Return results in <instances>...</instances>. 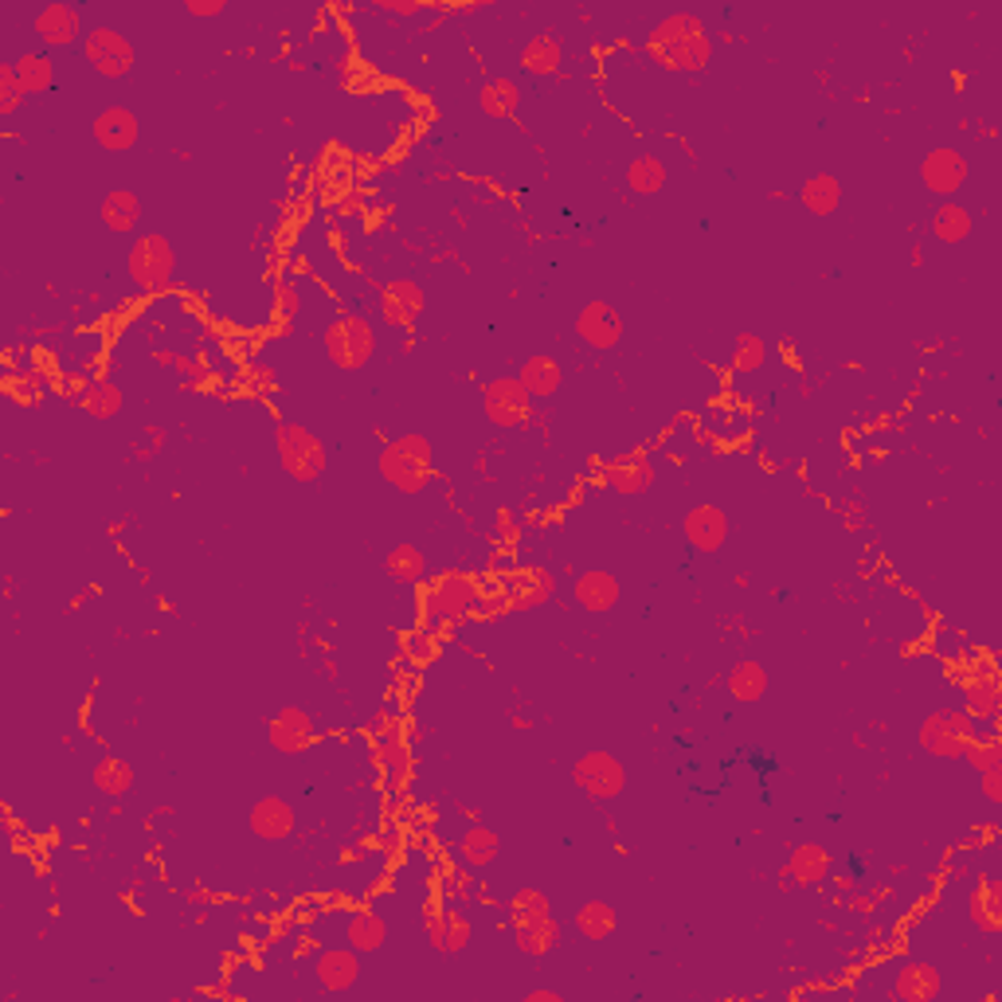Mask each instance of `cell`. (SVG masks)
<instances>
[{
  "instance_id": "cell-33",
  "label": "cell",
  "mask_w": 1002,
  "mask_h": 1002,
  "mask_svg": "<svg viewBox=\"0 0 1002 1002\" xmlns=\"http://www.w3.org/2000/svg\"><path fill=\"white\" fill-rule=\"evenodd\" d=\"M971 920H975L983 932H999L1002 928V885L994 878H986L983 885L971 893Z\"/></svg>"
},
{
  "instance_id": "cell-12",
  "label": "cell",
  "mask_w": 1002,
  "mask_h": 1002,
  "mask_svg": "<svg viewBox=\"0 0 1002 1002\" xmlns=\"http://www.w3.org/2000/svg\"><path fill=\"white\" fill-rule=\"evenodd\" d=\"M576 337L584 341L596 353H607L623 341V317L611 302H588V306L576 314Z\"/></svg>"
},
{
  "instance_id": "cell-39",
  "label": "cell",
  "mask_w": 1002,
  "mask_h": 1002,
  "mask_svg": "<svg viewBox=\"0 0 1002 1002\" xmlns=\"http://www.w3.org/2000/svg\"><path fill=\"white\" fill-rule=\"evenodd\" d=\"M12 67H17V79L24 87V94H43L55 83V63L48 55H20Z\"/></svg>"
},
{
  "instance_id": "cell-26",
  "label": "cell",
  "mask_w": 1002,
  "mask_h": 1002,
  "mask_svg": "<svg viewBox=\"0 0 1002 1002\" xmlns=\"http://www.w3.org/2000/svg\"><path fill=\"white\" fill-rule=\"evenodd\" d=\"M517 381L525 384V392H529L533 399H553L564 384V368L556 365L553 356L537 353L522 365V376H517Z\"/></svg>"
},
{
  "instance_id": "cell-25",
  "label": "cell",
  "mask_w": 1002,
  "mask_h": 1002,
  "mask_svg": "<svg viewBox=\"0 0 1002 1002\" xmlns=\"http://www.w3.org/2000/svg\"><path fill=\"white\" fill-rule=\"evenodd\" d=\"M607 486H611L615 494H623V497L647 494V489L655 486V466H650V458H642V455L619 458V463L607 466Z\"/></svg>"
},
{
  "instance_id": "cell-45",
  "label": "cell",
  "mask_w": 1002,
  "mask_h": 1002,
  "mask_svg": "<svg viewBox=\"0 0 1002 1002\" xmlns=\"http://www.w3.org/2000/svg\"><path fill=\"white\" fill-rule=\"evenodd\" d=\"M20 102H24V87L17 79V67L4 63L0 67V114H17Z\"/></svg>"
},
{
  "instance_id": "cell-13",
  "label": "cell",
  "mask_w": 1002,
  "mask_h": 1002,
  "mask_svg": "<svg viewBox=\"0 0 1002 1002\" xmlns=\"http://www.w3.org/2000/svg\"><path fill=\"white\" fill-rule=\"evenodd\" d=\"M920 181L937 196H955L968 181V158L960 150H932L920 161Z\"/></svg>"
},
{
  "instance_id": "cell-29",
  "label": "cell",
  "mask_w": 1002,
  "mask_h": 1002,
  "mask_svg": "<svg viewBox=\"0 0 1002 1002\" xmlns=\"http://www.w3.org/2000/svg\"><path fill=\"white\" fill-rule=\"evenodd\" d=\"M141 220V196L130 189H114L107 192V200H102V224L110 227L114 235H125L133 232Z\"/></svg>"
},
{
  "instance_id": "cell-2",
  "label": "cell",
  "mask_w": 1002,
  "mask_h": 1002,
  "mask_svg": "<svg viewBox=\"0 0 1002 1002\" xmlns=\"http://www.w3.org/2000/svg\"><path fill=\"white\" fill-rule=\"evenodd\" d=\"M432 463H435V451H432V439H427V435H399V439H392L381 447L376 470H381V478L388 482L392 489L415 497L427 489V482H432Z\"/></svg>"
},
{
  "instance_id": "cell-24",
  "label": "cell",
  "mask_w": 1002,
  "mask_h": 1002,
  "mask_svg": "<svg viewBox=\"0 0 1002 1002\" xmlns=\"http://www.w3.org/2000/svg\"><path fill=\"white\" fill-rule=\"evenodd\" d=\"M893 994L909 1002H928L940 994V971L932 963H901L893 979Z\"/></svg>"
},
{
  "instance_id": "cell-16",
  "label": "cell",
  "mask_w": 1002,
  "mask_h": 1002,
  "mask_svg": "<svg viewBox=\"0 0 1002 1002\" xmlns=\"http://www.w3.org/2000/svg\"><path fill=\"white\" fill-rule=\"evenodd\" d=\"M314 979L325 994H341V991H353L356 979H361V960H356L353 948H325L322 955L314 960Z\"/></svg>"
},
{
  "instance_id": "cell-40",
  "label": "cell",
  "mask_w": 1002,
  "mask_h": 1002,
  "mask_svg": "<svg viewBox=\"0 0 1002 1002\" xmlns=\"http://www.w3.org/2000/svg\"><path fill=\"white\" fill-rule=\"evenodd\" d=\"M963 694H968L971 721H994L999 717V686H994V678H971Z\"/></svg>"
},
{
  "instance_id": "cell-32",
  "label": "cell",
  "mask_w": 1002,
  "mask_h": 1002,
  "mask_svg": "<svg viewBox=\"0 0 1002 1002\" xmlns=\"http://www.w3.org/2000/svg\"><path fill=\"white\" fill-rule=\"evenodd\" d=\"M458 853H463V862L470 870H486V866L497 862V853H502V842L489 827H470L458 842Z\"/></svg>"
},
{
  "instance_id": "cell-35",
  "label": "cell",
  "mask_w": 1002,
  "mask_h": 1002,
  "mask_svg": "<svg viewBox=\"0 0 1002 1002\" xmlns=\"http://www.w3.org/2000/svg\"><path fill=\"white\" fill-rule=\"evenodd\" d=\"M522 102V87L514 79H494L478 91V107L486 118H509Z\"/></svg>"
},
{
  "instance_id": "cell-48",
  "label": "cell",
  "mask_w": 1002,
  "mask_h": 1002,
  "mask_svg": "<svg viewBox=\"0 0 1002 1002\" xmlns=\"http://www.w3.org/2000/svg\"><path fill=\"white\" fill-rule=\"evenodd\" d=\"M224 9H227L224 0H184V12H189V17H200V20L220 17Z\"/></svg>"
},
{
  "instance_id": "cell-38",
  "label": "cell",
  "mask_w": 1002,
  "mask_h": 1002,
  "mask_svg": "<svg viewBox=\"0 0 1002 1002\" xmlns=\"http://www.w3.org/2000/svg\"><path fill=\"white\" fill-rule=\"evenodd\" d=\"M94 787H99L102 796L122 799L133 787V768L122 760V756H107V760H99V768H94Z\"/></svg>"
},
{
  "instance_id": "cell-44",
  "label": "cell",
  "mask_w": 1002,
  "mask_h": 1002,
  "mask_svg": "<svg viewBox=\"0 0 1002 1002\" xmlns=\"http://www.w3.org/2000/svg\"><path fill=\"white\" fill-rule=\"evenodd\" d=\"M553 591H556V580L553 576H548L545 568H537L533 571V576H525V588L517 591V607H537V604H548V599H553Z\"/></svg>"
},
{
  "instance_id": "cell-50",
  "label": "cell",
  "mask_w": 1002,
  "mask_h": 1002,
  "mask_svg": "<svg viewBox=\"0 0 1002 1002\" xmlns=\"http://www.w3.org/2000/svg\"><path fill=\"white\" fill-rule=\"evenodd\" d=\"M381 9L384 12H396V17H415V12H423V4H415V0H381Z\"/></svg>"
},
{
  "instance_id": "cell-7",
  "label": "cell",
  "mask_w": 1002,
  "mask_h": 1002,
  "mask_svg": "<svg viewBox=\"0 0 1002 1002\" xmlns=\"http://www.w3.org/2000/svg\"><path fill=\"white\" fill-rule=\"evenodd\" d=\"M482 407H486V419L502 432H514V427H525L533 415V396L525 392V384L517 376H497L482 388Z\"/></svg>"
},
{
  "instance_id": "cell-15",
  "label": "cell",
  "mask_w": 1002,
  "mask_h": 1002,
  "mask_svg": "<svg viewBox=\"0 0 1002 1002\" xmlns=\"http://www.w3.org/2000/svg\"><path fill=\"white\" fill-rule=\"evenodd\" d=\"M681 533H686L689 548H697V553H717V548L729 540V517H725L721 506H709V502H701V506H694L686 514V522H681Z\"/></svg>"
},
{
  "instance_id": "cell-21",
  "label": "cell",
  "mask_w": 1002,
  "mask_h": 1002,
  "mask_svg": "<svg viewBox=\"0 0 1002 1002\" xmlns=\"http://www.w3.org/2000/svg\"><path fill=\"white\" fill-rule=\"evenodd\" d=\"M514 940L517 952L540 960V955H548L560 944V924H556L553 912L548 917H514Z\"/></svg>"
},
{
  "instance_id": "cell-22",
  "label": "cell",
  "mask_w": 1002,
  "mask_h": 1002,
  "mask_svg": "<svg viewBox=\"0 0 1002 1002\" xmlns=\"http://www.w3.org/2000/svg\"><path fill=\"white\" fill-rule=\"evenodd\" d=\"M787 885H819L830 878V853L814 842H803L791 850V862L783 870Z\"/></svg>"
},
{
  "instance_id": "cell-41",
  "label": "cell",
  "mask_w": 1002,
  "mask_h": 1002,
  "mask_svg": "<svg viewBox=\"0 0 1002 1002\" xmlns=\"http://www.w3.org/2000/svg\"><path fill=\"white\" fill-rule=\"evenodd\" d=\"M83 412L91 419H114L122 412V388L114 381H94L83 396Z\"/></svg>"
},
{
  "instance_id": "cell-27",
  "label": "cell",
  "mask_w": 1002,
  "mask_h": 1002,
  "mask_svg": "<svg viewBox=\"0 0 1002 1002\" xmlns=\"http://www.w3.org/2000/svg\"><path fill=\"white\" fill-rule=\"evenodd\" d=\"M384 571H388L392 584L412 588V584H419L423 576H427V553L404 540V545L388 548V556H384Z\"/></svg>"
},
{
  "instance_id": "cell-31",
  "label": "cell",
  "mask_w": 1002,
  "mask_h": 1002,
  "mask_svg": "<svg viewBox=\"0 0 1002 1002\" xmlns=\"http://www.w3.org/2000/svg\"><path fill=\"white\" fill-rule=\"evenodd\" d=\"M522 63H525V71H533V75H556L560 63H564L560 36L556 32L533 36V40L525 43V51H522Z\"/></svg>"
},
{
  "instance_id": "cell-19",
  "label": "cell",
  "mask_w": 1002,
  "mask_h": 1002,
  "mask_svg": "<svg viewBox=\"0 0 1002 1002\" xmlns=\"http://www.w3.org/2000/svg\"><path fill=\"white\" fill-rule=\"evenodd\" d=\"M294 827H298V814L286 799L263 796L251 807V834L263 838V842H282V838L294 834Z\"/></svg>"
},
{
  "instance_id": "cell-49",
  "label": "cell",
  "mask_w": 1002,
  "mask_h": 1002,
  "mask_svg": "<svg viewBox=\"0 0 1002 1002\" xmlns=\"http://www.w3.org/2000/svg\"><path fill=\"white\" fill-rule=\"evenodd\" d=\"M979 776H983V796L991 799V803H1002V768L979 771Z\"/></svg>"
},
{
  "instance_id": "cell-30",
  "label": "cell",
  "mask_w": 1002,
  "mask_h": 1002,
  "mask_svg": "<svg viewBox=\"0 0 1002 1002\" xmlns=\"http://www.w3.org/2000/svg\"><path fill=\"white\" fill-rule=\"evenodd\" d=\"M725 686H729V694L737 697V701L752 705V701H760V697L768 694L771 678H768V670H763V666L756 662V658H745V662H737V666H732V670H729Z\"/></svg>"
},
{
  "instance_id": "cell-4",
  "label": "cell",
  "mask_w": 1002,
  "mask_h": 1002,
  "mask_svg": "<svg viewBox=\"0 0 1002 1002\" xmlns=\"http://www.w3.org/2000/svg\"><path fill=\"white\" fill-rule=\"evenodd\" d=\"M376 353V330L368 317L345 314L337 322L325 325V356L341 373H361Z\"/></svg>"
},
{
  "instance_id": "cell-8",
  "label": "cell",
  "mask_w": 1002,
  "mask_h": 1002,
  "mask_svg": "<svg viewBox=\"0 0 1002 1002\" xmlns=\"http://www.w3.org/2000/svg\"><path fill=\"white\" fill-rule=\"evenodd\" d=\"M571 783L580 787L588 799H596V803H611L627 787V771H623V763L611 752H584L580 760L571 763Z\"/></svg>"
},
{
  "instance_id": "cell-9",
  "label": "cell",
  "mask_w": 1002,
  "mask_h": 1002,
  "mask_svg": "<svg viewBox=\"0 0 1002 1002\" xmlns=\"http://www.w3.org/2000/svg\"><path fill=\"white\" fill-rule=\"evenodd\" d=\"M83 55L102 79H125L133 71V43L114 28H91L83 40Z\"/></svg>"
},
{
  "instance_id": "cell-14",
  "label": "cell",
  "mask_w": 1002,
  "mask_h": 1002,
  "mask_svg": "<svg viewBox=\"0 0 1002 1002\" xmlns=\"http://www.w3.org/2000/svg\"><path fill=\"white\" fill-rule=\"evenodd\" d=\"M32 28H36V36L48 43V48H71L79 36L87 40L83 12H79L75 4H59V0H55V4H43V9L36 12Z\"/></svg>"
},
{
  "instance_id": "cell-1",
  "label": "cell",
  "mask_w": 1002,
  "mask_h": 1002,
  "mask_svg": "<svg viewBox=\"0 0 1002 1002\" xmlns=\"http://www.w3.org/2000/svg\"><path fill=\"white\" fill-rule=\"evenodd\" d=\"M650 55L670 71H705L712 59L709 28L694 12H670L650 32Z\"/></svg>"
},
{
  "instance_id": "cell-36",
  "label": "cell",
  "mask_w": 1002,
  "mask_h": 1002,
  "mask_svg": "<svg viewBox=\"0 0 1002 1002\" xmlns=\"http://www.w3.org/2000/svg\"><path fill=\"white\" fill-rule=\"evenodd\" d=\"M971 208L963 204H940L937 208V216H932V235H937L940 243H963L971 235Z\"/></svg>"
},
{
  "instance_id": "cell-46",
  "label": "cell",
  "mask_w": 1002,
  "mask_h": 1002,
  "mask_svg": "<svg viewBox=\"0 0 1002 1002\" xmlns=\"http://www.w3.org/2000/svg\"><path fill=\"white\" fill-rule=\"evenodd\" d=\"M963 760L971 763L975 771H991V768H1002V745H994V740H971V748L963 752Z\"/></svg>"
},
{
  "instance_id": "cell-5",
  "label": "cell",
  "mask_w": 1002,
  "mask_h": 1002,
  "mask_svg": "<svg viewBox=\"0 0 1002 1002\" xmlns=\"http://www.w3.org/2000/svg\"><path fill=\"white\" fill-rule=\"evenodd\" d=\"M975 737L979 725L968 717V709H937L920 725V748L937 760H963Z\"/></svg>"
},
{
  "instance_id": "cell-3",
  "label": "cell",
  "mask_w": 1002,
  "mask_h": 1002,
  "mask_svg": "<svg viewBox=\"0 0 1002 1002\" xmlns=\"http://www.w3.org/2000/svg\"><path fill=\"white\" fill-rule=\"evenodd\" d=\"M274 455H279L282 470L291 474L294 482H317L330 466V451L325 443L317 439L310 427L302 423H279V432H274Z\"/></svg>"
},
{
  "instance_id": "cell-51",
  "label": "cell",
  "mask_w": 1002,
  "mask_h": 1002,
  "mask_svg": "<svg viewBox=\"0 0 1002 1002\" xmlns=\"http://www.w3.org/2000/svg\"><path fill=\"white\" fill-rule=\"evenodd\" d=\"M529 1002H560V991H553V986H537V991H529Z\"/></svg>"
},
{
  "instance_id": "cell-23",
  "label": "cell",
  "mask_w": 1002,
  "mask_h": 1002,
  "mask_svg": "<svg viewBox=\"0 0 1002 1002\" xmlns=\"http://www.w3.org/2000/svg\"><path fill=\"white\" fill-rule=\"evenodd\" d=\"M345 944L353 948L356 955L381 952V948L388 944V924H384V917H376V912H368V909L353 912V917L345 920Z\"/></svg>"
},
{
  "instance_id": "cell-11",
  "label": "cell",
  "mask_w": 1002,
  "mask_h": 1002,
  "mask_svg": "<svg viewBox=\"0 0 1002 1002\" xmlns=\"http://www.w3.org/2000/svg\"><path fill=\"white\" fill-rule=\"evenodd\" d=\"M266 740H271L274 752L282 756H302L310 745L317 740V725L302 705H282L271 717V729H266Z\"/></svg>"
},
{
  "instance_id": "cell-37",
  "label": "cell",
  "mask_w": 1002,
  "mask_h": 1002,
  "mask_svg": "<svg viewBox=\"0 0 1002 1002\" xmlns=\"http://www.w3.org/2000/svg\"><path fill=\"white\" fill-rule=\"evenodd\" d=\"M615 924H619V917H615V909L607 901H588L576 912V932L584 940H607L615 932Z\"/></svg>"
},
{
  "instance_id": "cell-6",
  "label": "cell",
  "mask_w": 1002,
  "mask_h": 1002,
  "mask_svg": "<svg viewBox=\"0 0 1002 1002\" xmlns=\"http://www.w3.org/2000/svg\"><path fill=\"white\" fill-rule=\"evenodd\" d=\"M125 271L138 282L141 291H165L176 271V251L165 235H141L133 240V247L125 251Z\"/></svg>"
},
{
  "instance_id": "cell-20",
  "label": "cell",
  "mask_w": 1002,
  "mask_h": 1002,
  "mask_svg": "<svg viewBox=\"0 0 1002 1002\" xmlns=\"http://www.w3.org/2000/svg\"><path fill=\"white\" fill-rule=\"evenodd\" d=\"M571 596H576V604H580L584 611L604 615V611H611V607L619 604L623 588H619V580H615L611 571L588 568V571H580V576H576V588H571Z\"/></svg>"
},
{
  "instance_id": "cell-47",
  "label": "cell",
  "mask_w": 1002,
  "mask_h": 1002,
  "mask_svg": "<svg viewBox=\"0 0 1002 1002\" xmlns=\"http://www.w3.org/2000/svg\"><path fill=\"white\" fill-rule=\"evenodd\" d=\"M509 909H514V917H548L553 901L545 893H537V889H522V893H514Z\"/></svg>"
},
{
  "instance_id": "cell-42",
  "label": "cell",
  "mask_w": 1002,
  "mask_h": 1002,
  "mask_svg": "<svg viewBox=\"0 0 1002 1002\" xmlns=\"http://www.w3.org/2000/svg\"><path fill=\"white\" fill-rule=\"evenodd\" d=\"M763 361H768V345H763V337H756V333H740L737 348H732V365H737V373H760Z\"/></svg>"
},
{
  "instance_id": "cell-34",
  "label": "cell",
  "mask_w": 1002,
  "mask_h": 1002,
  "mask_svg": "<svg viewBox=\"0 0 1002 1002\" xmlns=\"http://www.w3.org/2000/svg\"><path fill=\"white\" fill-rule=\"evenodd\" d=\"M662 184H666V165L655 158V153H638V158L627 165V189L635 192V196H655Z\"/></svg>"
},
{
  "instance_id": "cell-10",
  "label": "cell",
  "mask_w": 1002,
  "mask_h": 1002,
  "mask_svg": "<svg viewBox=\"0 0 1002 1002\" xmlns=\"http://www.w3.org/2000/svg\"><path fill=\"white\" fill-rule=\"evenodd\" d=\"M478 607V580L466 571H439V580L427 591V615L435 619H463Z\"/></svg>"
},
{
  "instance_id": "cell-43",
  "label": "cell",
  "mask_w": 1002,
  "mask_h": 1002,
  "mask_svg": "<svg viewBox=\"0 0 1002 1002\" xmlns=\"http://www.w3.org/2000/svg\"><path fill=\"white\" fill-rule=\"evenodd\" d=\"M466 944H470V920H466L458 909H443V944H439V952L455 955V952H463Z\"/></svg>"
},
{
  "instance_id": "cell-28",
  "label": "cell",
  "mask_w": 1002,
  "mask_h": 1002,
  "mask_svg": "<svg viewBox=\"0 0 1002 1002\" xmlns=\"http://www.w3.org/2000/svg\"><path fill=\"white\" fill-rule=\"evenodd\" d=\"M799 200H803V208L811 216H834L838 204H842V181L834 173H814L799 189Z\"/></svg>"
},
{
  "instance_id": "cell-17",
  "label": "cell",
  "mask_w": 1002,
  "mask_h": 1002,
  "mask_svg": "<svg viewBox=\"0 0 1002 1002\" xmlns=\"http://www.w3.org/2000/svg\"><path fill=\"white\" fill-rule=\"evenodd\" d=\"M423 306H427V294H423V286L415 279H392L388 286L381 291V314L388 325H415V317L423 314Z\"/></svg>"
},
{
  "instance_id": "cell-18",
  "label": "cell",
  "mask_w": 1002,
  "mask_h": 1002,
  "mask_svg": "<svg viewBox=\"0 0 1002 1002\" xmlns=\"http://www.w3.org/2000/svg\"><path fill=\"white\" fill-rule=\"evenodd\" d=\"M138 138H141V125L130 107H107L99 118H94V141H99L102 150L125 153L138 145Z\"/></svg>"
}]
</instances>
